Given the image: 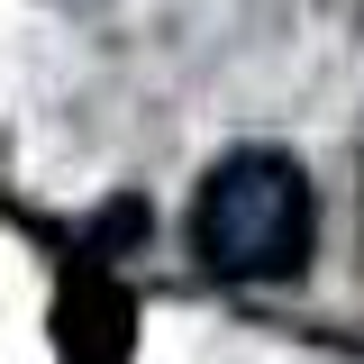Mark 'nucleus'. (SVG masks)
I'll list each match as a JSON object with an SVG mask.
<instances>
[{
  "label": "nucleus",
  "mask_w": 364,
  "mask_h": 364,
  "mask_svg": "<svg viewBox=\"0 0 364 364\" xmlns=\"http://www.w3.org/2000/svg\"><path fill=\"white\" fill-rule=\"evenodd\" d=\"M191 255L219 282H291L318 255V191L282 146H237L191 191Z\"/></svg>",
  "instance_id": "1"
}]
</instances>
